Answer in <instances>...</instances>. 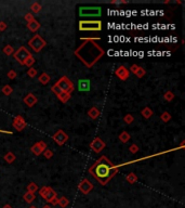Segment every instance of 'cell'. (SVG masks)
I'll list each match as a JSON object with an SVG mask.
<instances>
[{
    "label": "cell",
    "instance_id": "60d3db41",
    "mask_svg": "<svg viewBox=\"0 0 185 208\" xmlns=\"http://www.w3.org/2000/svg\"><path fill=\"white\" fill-rule=\"evenodd\" d=\"M130 151H131L132 153H135V152L139 151V148H137V146L135 145V144H133V145L130 146Z\"/></svg>",
    "mask_w": 185,
    "mask_h": 208
},
{
    "label": "cell",
    "instance_id": "d6986e66",
    "mask_svg": "<svg viewBox=\"0 0 185 208\" xmlns=\"http://www.w3.org/2000/svg\"><path fill=\"white\" fill-rule=\"evenodd\" d=\"M88 115H89V116H90V117H91V118H93V119H95V118H97V117L99 116V115H100V111H99L97 108H95V107H92L91 110L89 111Z\"/></svg>",
    "mask_w": 185,
    "mask_h": 208
},
{
    "label": "cell",
    "instance_id": "5b68a950",
    "mask_svg": "<svg viewBox=\"0 0 185 208\" xmlns=\"http://www.w3.org/2000/svg\"><path fill=\"white\" fill-rule=\"evenodd\" d=\"M56 86L59 88H61V90H62L63 92H67V93H69V94H71V92L74 90V85H73V83H71V80L66 77V76L61 78V79L57 81Z\"/></svg>",
    "mask_w": 185,
    "mask_h": 208
},
{
    "label": "cell",
    "instance_id": "9a60e30c",
    "mask_svg": "<svg viewBox=\"0 0 185 208\" xmlns=\"http://www.w3.org/2000/svg\"><path fill=\"white\" fill-rule=\"evenodd\" d=\"M116 75L121 80H126L129 78V71L126 69L125 66H119L118 69L116 71Z\"/></svg>",
    "mask_w": 185,
    "mask_h": 208
},
{
    "label": "cell",
    "instance_id": "1f68e13d",
    "mask_svg": "<svg viewBox=\"0 0 185 208\" xmlns=\"http://www.w3.org/2000/svg\"><path fill=\"white\" fill-rule=\"evenodd\" d=\"M123 120H125L127 124H131L132 122H133V117H132L130 114H128V115H126V116L123 117Z\"/></svg>",
    "mask_w": 185,
    "mask_h": 208
},
{
    "label": "cell",
    "instance_id": "f35d334b",
    "mask_svg": "<svg viewBox=\"0 0 185 208\" xmlns=\"http://www.w3.org/2000/svg\"><path fill=\"white\" fill-rule=\"evenodd\" d=\"M25 20L26 21H28V22H30V21L34 20V16L30 14V13H27V14L25 15Z\"/></svg>",
    "mask_w": 185,
    "mask_h": 208
},
{
    "label": "cell",
    "instance_id": "ffe728a7",
    "mask_svg": "<svg viewBox=\"0 0 185 208\" xmlns=\"http://www.w3.org/2000/svg\"><path fill=\"white\" fill-rule=\"evenodd\" d=\"M57 97H59V99H60L62 102H67V101L69 100V98H71V94L67 93V92H62V93L59 94Z\"/></svg>",
    "mask_w": 185,
    "mask_h": 208
},
{
    "label": "cell",
    "instance_id": "74e56055",
    "mask_svg": "<svg viewBox=\"0 0 185 208\" xmlns=\"http://www.w3.org/2000/svg\"><path fill=\"white\" fill-rule=\"evenodd\" d=\"M36 73H37V72H36V69H30L28 71V75L30 76V77H34L35 75H36Z\"/></svg>",
    "mask_w": 185,
    "mask_h": 208
},
{
    "label": "cell",
    "instance_id": "3957f363",
    "mask_svg": "<svg viewBox=\"0 0 185 208\" xmlns=\"http://www.w3.org/2000/svg\"><path fill=\"white\" fill-rule=\"evenodd\" d=\"M79 29L85 31H97L102 29L101 21H80Z\"/></svg>",
    "mask_w": 185,
    "mask_h": 208
},
{
    "label": "cell",
    "instance_id": "7a4b0ae2",
    "mask_svg": "<svg viewBox=\"0 0 185 208\" xmlns=\"http://www.w3.org/2000/svg\"><path fill=\"white\" fill-rule=\"evenodd\" d=\"M90 172L93 174L95 179H97L102 184H105L108 180L117 172V169L113 167L111 163L106 160L105 156L101 157V160H97L91 168Z\"/></svg>",
    "mask_w": 185,
    "mask_h": 208
},
{
    "label": "cell",
    "instance_id": "ac0fdd59",
    "mask_svg": "<svg viewBox=\"0 0 185 208\" xmlns=\"http://www.w3.org/2000/svg\"><path fill=\"white\" fill-rule=\"evenodd\" d=\"M38 79H39V81L41 83H43V85H47V83L50 81V79H51V78H50V76H49L47 73H43V74L40 75V77L38 78Z\"/></svg>",
    "mask_w": 185,
    "mask_h": 208
},
{
    "label": "cell",
    "instance_id": "f546056e",
    "mask_svg": "<svg viewBox=\"0 0 185 208\" xmlns=\"http://www.w3.org/2000/svg\"><path fill=\"white\" fill-rule=\"evenodd\" d=\"M3 52L6 54H8V55H10V54L13 52V48H12L11 46H6L4 48H3Z\"/></svg>",
    "mask_w": 185,
    "mask_h": 208
},
{
    "label": "cell",
    "instance_id": "4fadbf2b",
    "mask_svg": "<svg viewBox=\"0 0 185 208\" xmlns=\"http://www.w3.org/2000/svg\"><path fill=\"white\" fill-rule=\"evenodd\" d=\"M92 189H93V185H92L91 183L89 182L87 179H83L82 182L79 184V190L82 192V193H85V194L89 193V192L91 191Z\"/></svg>",
    "mask_w": 185,
    "mask_h": 208
},
{
    "label": "cell",
    "instance_id": "7402d4cb",
    "mask_svg": "<svg viewBox=\"0 0 185 208\" xmlns=\"http://www.w3.org/2000/svg\"><path fill=\"white\" fill-rule=\"evenodd\" d=\"M142 115H143L144 117H145V118H149V117H151L152 115H153V111H152L151 108L145 107V108H144V110L142 111Z\"/></svg>",
    "mask_w": 185,
    "mask_h": 208
},
{
    "label": "cell",
    "instance_id": "4316f807",
    "mask_svg": "<svg viewBox=\"0 0 185 208\" xmlns=\"http://www.w3.org/2000/svg\"><path fill=\"white\" fill-rule=\"evenodd\" d=\"M127 180H128V181H129L130 183H134V182H135V181L137 180V176H135V174H130L128 176V177H127Z\"/></svg>",
    "mask_w": 185,
    "mask_h": 208
},
{
    "label": "cell",
    "instance_id": "d6a6232c",
    "mask_svg": "<svg viewBox=\"0 0 185 208\" xmlns=\"http://www.w3.org/2000/svg\"><path fill=\"white\" fill-rule=\"evenodd\" d=\"M35 63V59L33 57H29L27 60H26V62H25V65H27V66H31L33 64Z\"/></svg>",
    "mask_w": 185,
    "mask_h": 208
},
{
    "label": "cell",
    "instance_id": "7c38bea8",
    "mask_svg": "<svg viewBox=\"0 0 185 208\" xmlns=\"http://www.w3.org/2000/svg\"><path fill=\"white\" fill-rule=\"evenodd\" d=\"M90 80L89 79H79L78 80V90L82 92H87L90 90Z\"/></svg>",
    "mask_w": 185,
    "mask_h": 208
},
{
    "label": "cell",
    "instance_id": "30bf717a",
    "mask_svg": "<svg viewBox=\"0 0 185 208\" xmlns=\"http://www.w3.org/2000/svg\"><path fill=\"white\" fill-rule=\"evenodd\" d=\"M104 148H105V143L103 142L100 138H95V139L92 141L91 148L93 150L94 152H95V153H99V152H101Z\"/></svg>",
    "mask_w": 185,
    "mask_h": 208
},
{
    "label": "cell",
    "instance_id": "7bdbcfd3",
    "mask_svg": "<svg viewBox=\"0 0 185 208\" xmlns=\"http://www.w3.org/2000/svg\"><path fill=\"white\" fill-rule=\"evenodd\" d=\"M137 69H139V66L137 65H132L131 66V72L132 73H135V72L137 71Z\"/></svg>",
    "mask_w": 185,
    "mask_h": 208
},
{
    "label": "cell",
    "instance_id": "9c48e42d",
    "mask_svg": "<svg viewBox=\"0 0 185 208\" xmlns=\"http://www.w3.org/2000/svg\"><path fill=\"white\" fill-rule=\"evenodd\" d=\"M67 139H68V136H67L63 130H59L53 136V140L57 143V144H60V145H63V144L67 141Z\"/></svg>",
    "mask_w": 185,
    "mask_h": 208
},
{
    "label": "cell",
    "instance_id": "52a82bcc",
    "mask_svg": "<svg viewBox=\"0 0 185 208\" xmlns=\"http://www.w3.org/2000/svg\"><path fill=\"white\" fill-rule=\"evenodd\" d=\"M29 57H31V54L29 53V51L25 47H21L19 50L14 53V57L16 59V61L21 64H25L26 60L28 59Z\"/></svg>",
    "mask_w": 185,
    "mask_h": 208
},
{
    "label": "cell",
    "instance_id": "8fae6325",
    "mask_svg": "<svg viewBox=\"0 0 185 208\" xmlns=\"http://www.w3.org/2000/svg\"><path fill=\"white\" fill-rule=\"evenodd\" d=\"M47 148L46 143L42 142V141H40V142L36 143V144H34V145L31 146V152H33L35 155H40L43 151H45V148Z\"/></svg>",
    "mask_w": 185,
    "mask_h": 208
},
{
    "label": "cell",
    "instance_id": "b9f144b4",
    "mask_svg": "<svg viewBox=\"0 0 185 208\" xmlns=\"http://www.w3.org/2000/svg\"><path fill=\"white\" fill-rule=\"evenodd\" d=\"M7 28V25L6 23H3V22H0V31H3V29Z\"/></svg>",
    "mask_w": 185,
    "mask_h": 208
},
{
    "label": "cell",
    "instance_id": "5bb4252c",
    "mask_svg": "<svg viewBox=\"0 0 185 208\" xmlns=\"http://www.w3.org/2000/svg\"><path fill=\"white\" fill-rule=\"evenodd\" d=\"M13 126H14L19 131H21L26 127V123L22 116H16L14 118V122H13Z\"/></svg>",
    "mask_w": 185,
    "mask_h": 208
},
{
    "label": "cell",
    "instance_id": "d590c367",
    "mask_svg": "<svg viewBox=\"0 0 185 208\" xmlns=\"http://www.w3.org/2000/svg\"><path fill=\"white\" fill-rule=\"evenodd\" d=\"M43 154H45L46 158H51L52 155H53V153H52V152L50 151V150H47V151H45V153H43Z\"/></svg>",
    "mask_w": 185,
    "mask_h": 208
},
{
    "label": "cell",
    "instance_id": "83f0119b",
    "mask_svg": "<svg viewBox=\"0 0 185 208\" xmlns=\"http://www.w3.org/2000/svg\"><path fill=\"white\" fill-rule=\"evenodd\" d=\"M2 92L6 94V95H9V94L12 93V88L10 87V86H6V87H3Z\"/></svg>",
    "mask_w": 185,
    "mask_h": 208
},
{
    "label": "cell",
    "instance_id": "277c9868",
    "mask_svg": "<svg viewBox=\"0 0 185 208\" xmlns=\"http://www.w3.org/2000/svg\"><path fill=\"white\" fill-rule=\"evenodd\" d=\"M102 9L100 7H81L79 9V15L82 17L101 16Z\"/></svg>",
    "mask_w": 185,
    "mask_h": 208
},
{
    "label": "cell",
    "instance_id": "cb8c5ba5",
    "mask_svg": "<svg viewBox=\"0 0 185 208\" xmlns=\"http://www.w3.org/2000/svg\"><path fill=\"white\" fill-rule=\"evenodd\" d=\"M4 160H7L8 163H12L13 160H15V156L13 153H11V152H9V153H7L6 156H4Z\"/></svg>",
    "mask_w": 185,
    "mask_h": 208
},
{
    "label": "cell",
    "instance_id": "44dd1931",
    "mask_svg": "<svg viewBox=\"0 0 185 208\" xmlns=\"http://www.w3.org/2000/svg\"><path fill=\"white\" fill-rule=\"evenodd\" d=\"M119 139H120V141H121V142L126 143V142H128V141H129V139H130V136H129L128 132H123V133H120Z\"/></svg>",
    "mask_w": 185,
    "mask_h": 208
},
{
    "label": "cell",
    "instance_id": "6da1fadb",
    "mask_svg": "<svg viewBox=\"0 0 185 208\" xmlns=\"http://www.w3.org/2000/svg\"><path fill=\"white\" fill-rule=\"evenodd\" d=\"M75 54L87 66H92L104 54V51L92 40H87V42L75 51Z\"/></svg>",
    "mask_w": 185,
    "mask_h": 208
},
{
    "label": "cell",
    "instance_id": "4dcf8cb0",
    "mask_svg": "<svg viewBox=\"0 0 185 208\" xmlns=\"http://www.w3.org/2000/svg\"><path fill=\"white\" fill-rule=\"evenodd\" d=\"M134 74H137V77L141 78V77H142V76H144V75H145V71H144V69H141V67H139V69H137V71L135 72Z\"/></svg>",
    "mask_w": 185,
    "mask_h": 208
},
{
    "label": "cell",
    "instance_id": "8d00e7d4",
    "mask_svg": "<svg viewBox=\"0 0 185 208\" xmlns=\"http://www.w3.org/2000/svg\"><path fill=\"white\" fill-rule=\"evenodd\" d=\"M60 204H61V206H66L67 204H68V201L66 200V198H61V201H60Z\"/></svg>",
    "mask_w": 185,
    "mask_h": 208
},
{
    "label": "cell",
    "instance_id": "484cf974",
    "mask_svg": "<svg viewBox=\"0 0 185 208\" xmlns=\"http://www.w3.org/2000/svg\"><path fill=\"white\" fill-rule=\"evenodd\" d=\"M51 90H52V92H54V93L56 94V95H59V94H61L62 93V90H61V88H59L56 85H54V86H52L51 87Z\"/></svg>",
    "mask_w": 185,
    "mask_h": 208
},
{
    "label": "cell",
    "instance_id": "e575fe53",
    "mask_svg": "<svg viewBox=\"0 0 185 208\" xmlns=\"http://www.w3.org/2000/svg\"><path fill=\"white\" fill-rule=\"evenodd\" d=\"M170 118H171V116L168 114V113H167V112H165V113L162 114V116H161V119L163 120V122H168Z\"/></svg>",
    "mask_w": 185,
    "mask_h": 208
},
{
    "label": "cell",
    "instance_id": "bcb514c9",
    "mask_svg": "<svg viewBox=\"0 0 185 208\" xmlns=\"http://www.w3.org/2000/svg\"><path fill=\"white\" fill-rule=\"evenodd\" d=\"M30 208H36V207H34V206H33V207H30Z\"/></svg>",
    "mask_w": 185,
    "mask_h": 208
},
{
    "label": "cell",
    "instance_id": "2e32d148",
    "mask_svg": "<svg viewBox=\"0 0 185 208\" xmlns=\"http://www.w3.org/2000/svg\"><path fill=\"white\" fill-rule=\"evenodd\" d=\"M24 102H25V104H27L29 107H31V106H34L35 104L37 103V98L35 97L33 93H29L24 98Z\"/></svg>",
    "mask_w": 185,
    "mask_h": 208
},
{
    "label": "cell",
    "instance_id": "ba28073f",
    "mask_svg": "<svg viewBox=\"0 0 185 208\" xmlns=\"http://www.w3.org/2000/svg\"><path fill=\"white\" fill-rule=\"evenodd\" d=\"M40 195H41L46 201H48V202H52V201L55 200V197H56L55 191H53V190H52L51 188H49V186H43V188L40 190Z\"/></svg>",
    "mask_w": 185,
    "mask_h": 208
},
{
    "label": "cell",
    "instance_id": "d4e9b609",
    "mask_svg": "<svg viewBox=\"0 0 185 208\" xmlns=\"http://www.w3.org/2000/svg\"><path fill=\"white\" fill-rule=\"evenodd\" d=\"M30 9L33 10V12H35V13H38V12L41 10V6L40 4H38V2H35L31 4Z\"/></svg>",
    "mask_w": 185,
    "mask_h": 208
},
{
    "label": "cell",
    "instance_id": "8992f818",
    "mask_svg": "<svg viewBox=\"0 0 185 208\" xmlns=\"http://www.w3.org/2000/svg\"><path fill=\"white\" fill-rule=\"evenodd\" d=\"M28 43H29V46H30L31 48L34 49L36 52L41 51V49H42L43 47L46 46V41H45L42 38L40 37L39 35H35L34 37H33L30 40H29Z\"/></svg>",
    "mask_w": 185,
    "mask_h": 208
},
{
    "label": "cell",
    "instance_id": "e0dca14e",
    "mask_svg": "<svg viewBox=\"0 0 185 208\" xmlns=\"http://www.w3.org/2000/svg\"><path fill=\"white\" fill-rule=\"evenodd\" d=\"M27 27L29 28V31H36L40 27V24L38 23L36 20H33V21H30V22H28V24H27Z\"/></svg>",
    "mask_w": 185,
    "mask_h": 208
},
{
    "label": "cell",
    "instance_id": "836d02e7",
    "mask_svg": "<svg viewBox=\"0 0 185 208\" xmlns=\"http://www.w3.org/2000/svg\"><path fill=\"white\" fill-rule=\"evenodd\" d=\"M174 98V95H173V93L172 92H166V94H165V99L166 100H168V101H171L172 99Z\"/></svg>",
    "mask_w": 185,
    "mask_h": 208
},
{
    "label": "cell",
    "instance_id": "f6af8a7d",
    "mask_svg": "<svg viewBox=\"0 0 185 208\" xmlns=\"http://www.w3.org/2000/svg\"><path fill=\"white\" fill-rule=\"evenodd\" d=\"M4 208H10V206H8V205H7V206H6V207H4Z\"/></svg>",
    "mask_w": 185,
    "mask_h": 208
},
{
    "label": "cell",
    "instance_id": "603a6c76",
    "mask_svg": "<svg viewBox=\"0 0 185 208\" xmlns=\"http://www.w3.org/2000/svg\"><path fill=\"white\" fill-rule=\"evenodd\" d=\"M34 198H35L34 193H30V192H27V193L24 195V200H25L26 202H28V203L33 202V201H34Z\"/></svg>",
    "mask_w": 185,
    "mask_h": 208
},
{
    "label": "cell",
    "instance_id": "ab89813d",
    "mask_svg": "<svg viewBox=\"0 0 185 208\" xmlns=\"http://www.w3.org/2000/svg\"><path fill=\"white\" fill-rule=\"evenodd\" d=\"M8 76L10 77V79H13V78H15L16 77V73L15 72H9V74H8Z\"/></svg>",
    "mask_w": 185,
    "mask_h": 208
},
{
    "label": "cell",
    "instance_id": "f1b7e54d",
    "mask_svg": "<svg viewBox=\"0 0 185 208\" xmlns=\"http://www.w3.org/2000/svg\"><path fill=\"white\" fill-rule=\"evenodd\" d=\"M27 189H28V192H30V193H34V192L37 191V185L35 184V183H30V184L27 186Z\"/></svg>",
    "mask_w": 185,
    "mask_h": 208
},
{
    "label": "cell",
    "instance_id": "ee69618b",
    "mask_svg": "<svg viewBox=\"0 0 185 208\" xmlns=\"http://www.w3.org/2000/svg\"><path fill=\"white\" fill-rule=\"evenodd\" d=\"M43 208H50V206H45Z\"/></svg>",
    "mask_w": 185,
    "mask_h": 208
}]
</instances>
